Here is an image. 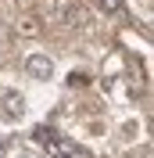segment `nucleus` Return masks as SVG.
<instances>
[{
  "label": "nucleus",
  "instance_id": "1",
  "mask_svg": "<svg viewBox=\"0 0 154 158\" xmlns=\"http://www.w3.org/2000/svg\"><path fill=\"white\" fill-rule=\"evenodd\" d=\"M32 140H36L47 155H54V158H72V155H79L75 140H68V137H61V133H54L50 126H36V129H32Z\"/></svg>",
  "mask_w": 154,
  "mask_h": 158
},
{
  "label": "nucleus",
  "instance_id": "2",
  "mask_svg": "<svg viewBox=\"0 0 154 158\" xmlns=\"http://www.w3.org/2000/svg\"><path fill=\"white\" fill-rule=\"evenodd\" d=\"M0 115L11 118V122L25 115V97H22L18 90H4V94H0Z\"/></svg>",
  "mask_w": 154,
  "mask_h": 158
},
{
  "label": "nucleus",
  "instance_id": "3",
  "mask_svg": "<svg viewBox=\"0 0 154 158\" xmlns=\"http://www.w3.org/2000/svg\"><path fill=\"white\" fill-rule=\"evenodd\" d=\"M25 72H29L32 79H50L54 76V61H50L47 54H29V58H25Z\"/></svg>",
  "mask_w": 154,
  "mask_h": 158
},
{
  "label": "nucleus",
  "instance_id": "4",
  "mask_svg": "<svg viewBox=\"0 0 154 158\" xmlns=\"http://www.w3.org/2000/svg\"><path fill=\"white\" fill-rule=\"evenodd\" d=\"M18 32H22V36H36V32H39V18H36V15L22 18V22H18Z\"/></svg>",
  "mask_w": 154,
  "mask_h": 158
},
{
  "label": "nucleus",
  "instance_id": "5",
  "mask_svg": "<svg viewBox=\"0 0 154 158\" xmlns=\"http://www.w3.org/2000/svg\"><path fill=\"white\" fill-rule=\"evenodd\" d=\"M97 4H100V11L115 15V11H122V4H125V0H97Z\"/></svg>",
  "mask_w": 154,
  "mask_h": 158
},
{
  "label": "nucleus",
  "instance_id": "6",
  "mask_svg": "<svg viewBox=\"0 0 154 158\" xmlns=\"http://www.w3.org/2000/svg\"><path fill=\"white\" fill-rule=\"evenodd\" d=\"M83 83H86L83 72H72V76H68V86H83Z\"/></svg>",
  "mask_w": 154,
  "mask_h": 158
}]
</instances>
